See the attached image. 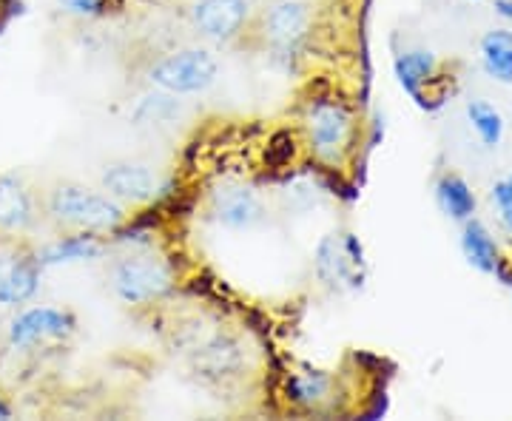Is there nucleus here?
I'll list each match as a JSON object with an SVG mask.
<instances>
[{
  "label": "nucleus",
  "mask_w": 512,
  "mask_h": 421,
  "mask_svg": "<svg viewBox=\"0 0 512 421\" xmlns=\"http://www.w3.org/2000/svg\"><path fill=\"white\" fill-rule=\"evenodd\" d=\"M46 214L63 231H92L109 237L128 222V205L103 188L83 183H57L46 194Z\"/></svg>",
  "instance_id": "obj_1"
},
{
  "label": "nucleus",
  "mask_w": 512,
  "mask_h": 421,
  "mask_svg": "<svg viewBox=\"0 0 512 421\" xmlns=\"http://www.w3.org/2000/svg\"><path fill=\"white\" fill-rule=\"evenodd\" d=\"M302 134L316 163L342 168L356 140V114L342 97L316 94L302 109Z\"/></svg>",
  "instance_id": "obj_2"
},
{
  "label": "nucleus",
  "mask_w": 512,
  "mask_h": 421,
  "mask_svg": "<svg viewBox=\"0 0 512 421\" xmlns=\"http://www.w3.org/2000/svg\"><path fill=\"white\" fill-rule=\"evenodd\" d=\"M220 77V57L208 46H177L171 52L154 57L146 66V83L151 89L194 97L208 92Z\"/></svg>",
  "instance_id": "obj_3"
},
{
  "label": "nucleus",
  "mask_w": 512,
  "mask_h": 421,
  "mask_svg": "<svg viewBox=\"0 0 512 421\" xmlns=\"http://www.w3.org/2000/svg\"><path fill=\"white\" fill-rule=\"evenodd\" d=\"M111 291L128 308H148L163 302L174 291V271L154 251H134L114 259L111 265Z\"/></svg>",
  "instance_id": "obj_4"
},
{
  "label": "nucleus",
  "mask_w": 512,
  "mask_h": 421,
  "mask_svg": "<svg viewBox=\"0 0 512 421\" xmlns=\"http://www.w3.org/2000/svg\"><path fill=\"white\" fill-rule=\"evenodd\" d=\"M313 29V9L308 0H268L256 12L251 35L276 60L291 63L302 52Z\"/></svg>",
  "instance_id": "obj_5"
},
{
  "label": "nucleus",
  "mask_w": 512,
  "mask_h": 421,
  "mask_svg": "<svg viewBox=\"0 0 512 421\" xmlns=\"http://www.w3.org/2000/svg\"><path fill=\"white\" fill-rule=\"evenodd\" d=\"M313 274L330 291H356L367 276L365 248L350 231H330L313 251Z\"/></svg>",
  "instance_id": "obj_6"
},
{
  "label": "nucleus",
  "mask_w": 512,
  "mask_h": 421,
  "mask_svg": "<svg viewBox=\"0 0 512 421\" xmlns=\"http://www.w3.org/2000/svg\"><path fill=\"white\" fill-rule=\"evenodd\" d=\"M256 12V0H194L188 6V23L202 40L231 46L251 35Z\"/></svg>",
  "instance_id": "obj_7"
},
{
  "label": "nucleus",
  "mask_w": 512,
  "mask_h": 421,
  "mask_svg": "<svg viewBox=\"0 0 512 421\" xmlns=\"http://www.w3.org/2000/svg\"><path fill=\"white\" fill-rule=\"evenodd\" d=\"M188 365L200 376L202 382L225 385L239 379L248 367V350L237 336L214 330L208 336H194L188 345Z\"/></svg>",
  "instance_id": "obj_8"
},
{
  "label": "nucleus",
  "mask_w": 512,
  "mask_h": 421,
  "mask_svg": "<svg viewBox=\"0 0 512 421\" xmlns=\"http://www.w3.org/2000/svg\"><path fill=\"white\" fill-rule=\"evenodd\" d=\"M100 188L109 191L114 200L123 205H148L160 197L163 177L157 168L140 160H114L100 171Z\"/></svg>",
  "instance_id": "obj_9"
},
{
  "label": "nucleus",
  "mask_w": 512,
  "mask_h": 421,
  "mask_svg": "<svg viewBox=\"0 0 512 421\" xmlns=\"http://www.w3.org/2000/svg\"><path fill=\"white\" fill-rule=\"evenodd\" d=\"M43 265L32 251L0 242V308H15L35 299Z\"/></svg>",
  "instance_id": "obj_10"
},
{
  "label": "nucleus",
  "mask_w": 512,
  "mask_h": 421,
  "mask_svg": "<svg viewBox=\"0 0 512 421\" xmlns=\"http://www.w3.org/2000/svg\"><path fill=\"white\" fill-rule=\"evenodd\" d=\"M77 330L74 313L63 308H49L37 305L29 311L18 313L9 325V345L12 348H35L43 342H63Z\"/></svg>",
  "instance_id": "obj_11"
},
{
  "label": "nucleus",
  "mask_w": 512,
  "mask_h": 421,
  "mask_svg": "<svg viewBox=\"0 0 512 421\" xmlns=\"http://www.w3.org/2000/svg\"><path fill=\"white\" fill-rule=\"evenodd\" d=\"M211 214L228 231H251L265 220V202L254 185L225 183L211 194Z\"/></svg>",
  "instance_id": "obj_12"
},
{
  "label": "nucleus",
  "mask_w": 512,
  "mask_h": 421,
  "mask_svg": "<svg viewBox=\"0 0 512 421\" xmlns=\"http://www.w3.org/2000/svg\"><path fill=\"white\" fill-rule=\"evenodd\" d=\"M37 220L32 191L15 174H0V234H26Z\"/></svg>",
  "instance_id": "obj_13"
},
{
  "label": "nucleus",
  "mask_w": 512,
  "mask_h": 421,
  "mask_svg": "<svg viewBox=\"0 0 512 421\" xmlns=\"http://www.w3.org/2000/svg\"><path fill=\"white\" fill-rule=\"evenodd\" d=\"M285 396L299 410H322L336 399V376L316 367H299L285 376Z\"/></svg>",
  "instance_id": "obj_14"
},
{
  "label": "nucleus",
  "mask_w": 512,
  "mask_h": 421,
  "mask_svg": "<svg viewBox=\"0 0 512 421\" xmlns=\"http://www.w3.org/2000/svg\"><path fill=\"white\" fill-rule=\"evenodd\" d=\"M106 254L103 234L92 231H66V237H57L49 242L43 251H37V259L43 268H57V265H74V262H92Z\"/></svg>",
  "instance_id": "obj_15"
},
{
  "label": "nucleus",
  "mask_w": 512,
  "mask_h": 421,
  "mask_svg": "<svg viewBox=\"0 0 512 421\" xmlns=\"http://www.w3.org/2000/svg\"><path fill=\"white\" fill-rule=\"evenodd\" d=\"M180 111H183V100L174 97V94L160 92V89H151L143 97L134 100V106L128 111V117L134 120V126H151V129H163L180 120Z\"/></svg>",
  "instance_id": "obj_16"
},
{
  "label": "nucleus",
  "mask_w": 512,
  "mask_h": 421,
  "mask_svg": "<svg viewBox=\"0 0 512 421\" xmlns=\"http://www.w3.org/2000/svg\"><path fill=\"white\" fill-rule=\"evenodd\" d=\"M461 251L467 262L481 271V274H495L498 271V245H495L493 234L487 231V225L478 220H464V231H461Z\"/></svg>",
  "instance_id": "obj_17"
},
{
  "label": "nucleus",
  "mask_w": 512,
  "mask_h": 421,
  "mask_svg": "<svg viewBox=\"0 0 512 421\" xmlns=\"http://www.w3.org/2000/svg\"><path fill=\"white\" fill-rule=\"evenodd\" d=\"M481 66L498 83H512V32L510 29H490L478 43Z\"/></svg>",
  "instance_id": "obj_18"
},
{
  "label": "nucleus",
  "mask_w": 512,
  "mask_h": 421,
  "mask_svg": "<svg viewBox=\"0 0 512 421\" xmlns=\"http://www.w3.org/2000/svg\"><path fill=\"white\" fill-rule=\"evenodd\" d=\"M436 69H439V60L427 49H413L396 57V77L404 92L416 97V103H421V89L436 77Z\"/></svg>",
  "instance_id": "obj_19"
},
{
  "label": "nucleus",
  "mask_w": 512,
  "mask_h": 421,
  "mask_svg": "<svg viewBox=\"0 0 512 421\" xmlns=\"http://www.w3.org/2000/svg\"><path fill=\"white\" fill-rule=\"evenodd\" d=\"M436 200H439L441 211L458 222L470 220L476 214V194L458 174H444L441 177L436 183Z\"/></svg>",
  "instance_id": "obj_20"
},
{
  "label": "nucleus",
  "mask_w": 512,
  "mask_h": 421,
  "mask_svg": "<svg viewBox=\"0 0 512 421\" xmlns=\"http://www.w3.org/2000/svg\"><path fill=\"white\" fill-rule=\"evenodd\" d=\"M467 120H470V129L476 131V137L481 140V146H501V140H504V117H501V111L495 109L493 103L470 100L467 103Z\"/></svg>",
  "instance_id": "obj_21"
},
{
  "label": "nucleus",
  "mask_w": 512,
  "mask_h": 421,
  "mask_svg": "<svg viewBox=\"0 0 512 421\" xmlns=\"http://www.w3.org/2000/svg\"><path fill=\"white\" fill-rule=\"evenodd\" d=\"M57 3H60L63 12L86 20L106 18L111 9H114V0H57Z\"/></svg>",
  "instance_id": "obj_22"
},
{
  "label": "nucleus",
  "mask_w": 512,
  "mask_h": 421,
  "mask_svg": "<svg viewBox=\"0 0 512 421\" xmlns=\"http://www.w3.org/2000/svg\"><path fill=\"white\" fill-rule=\"evenodd\" d=\"M490 200L498 208V217H501V225L507 228L512 234V174L510 177H504V180H498L493 185V191H490Z\"/></svg>",
  "instance_id": "obj_23"
},
{
  "label": "nucleus",
  "mask_w": 512,
  "mask_h": 421,
  "mask_svg": "<svg viewBox=\"0 0 512 421\" xmlns=\"http://www.w3.org/2000/svg\"><path fill=\"white\" fill-rule=\"evenodd\" d=\"M495 12H498L501 18L512 20V0H495Z\"/></svg>",
  "instance_id": "obj_24"
},
{
  "label": "nucleus",
  "mask_w": 512,
  "mask_h": 421,
  "mask_svg": "<svg viewBox=\"0 0 512 421\" xmlns=\"http://www.w3.org/2000/svg\"><path fill=\"white\" fill-rule=\"evenodd\" d=\"M0 419H12V410H9L3 402H0Z\"/></svg>",
  "instance_id": "obj_25"
}]
</instances>
